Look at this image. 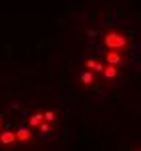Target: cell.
<instances>
[{"label":"cell","instance_id":"cell-6","mask_svg":"<svg viewBox=\"0 0 141 151\" xmlns=\"http://www.w3.org/2000/svg\"><path fill=\"white\" fill-rule=\"evenodd\" d=\"M115 75H117V70H115V67H107V70H105V77L109 79V81H111V79H113Z\"/></svg>","mask_w":141,"mask_h":151},{"label":"cell","instance_id":"cell-8","mask_svg":"<svg viewBox=\"0 0 141 151\" xmlns=\"http://www.w3.org/2000/svg\"><path fill=\"white\" fill-rule=\"evenodd\" d=\"M87 67H89V69H93V70H103V67H101L99 63H93V60H89V63H87Z\"/></svg>","mask_w":141,"mask_h":151},{"label":"cell","instance_id":"cell-10","mask_svg":"<svg viewBox=\"0 0 141 151\" xmlns=\"http://www.w3.org/2000/svg\"><path fill=\"white\" fill-rule=\"evenodd\" d=\"M40 133H42V135H48V133H50V127H48V125H40Z\"/></svg>","mask_w":141,"mask_h":151},{"label":"cell","instance_id":"cell-9","mask_svg":"<svg viewBox=\"0 0 141 151\" xmlns=\"http://www.w3.org/2000/svg\"><path fill=\"white\" fill-rule=\"evenodd\" d=\"M81 81H83V83H91V81H93L91 73H83V75H81Z\"/></svg>","mask_w":141,"mask_h":151},{"label":"cell","instance_id":"cell-4","mask_svg":"<svg viewBox=\"0 0 141 151\" xmlns=\"http://www.w3.org/2000/svg\"><path fill=\"white\" fill-rule=\"evenodd\" d=\"M16 141V133H12V131H4V133H0V143L2 145H10Z\"/></svg>","mask_w":141,"mask_h":151},{"label":"cell","instance_id":"cell-5","mask_svg":"<svg viewBox=\"0 0 141 151\" xmlns=\"http://www.w3.org/2000/svg\"><path fill=\"white\" fill-rule=\"evenodd\" d=\"M45 119V115H40V113H35V115L28 117V125L30 127H36V125H40V121Z\"/></svg>","mask_w":141,"mask_h":151},{"label":"cell","instance_id":"cell-7","mask_svg":"<svg viewBox=\"0 0 141 151\" xmlns=\"http://www.w3.org/2000/svg\"><path fill=\"white\" fill-rule=\"evenodd\" d=\"M45 119L53 123V121H57V113H55V111H47V113H45Z\"/></svg>","mask_w":141,"mask_h":151},{"label":"cell","instance_id":"cell-3","mask_svg":"<svg viewBox=\"0 0 141 151\" xmlns=\"http://www.w3.org/2000/svg\"><path fill=\"white\" fill-rule=\"evenodd\" d=\"M30 135H32V131L28 127H20L18 131H16V141H20V143H24V141L30 139Z\"/></svg>","mask_w":141,"mask_h":151},{"label":"cell","instance_id":"cell-2","mask_svg":"<svg viewBox=\"0 0 141 151\" xmlns=\"http://www.w3.org/2000/svg\"><path fill=\"white\" fill-rule=\"evenodd\" d=\"M105 58H107V63H109V67H115V69L123 63V57H121L119 52H109Z\"/></svg>","mask_w":141,"mask_h":151},{"label":"cell","instance_id":"cell-1","mask_svg":"<svg viewBox=\"0 0 141 151\" xmlns=\"http://www.w3.org/2000/svg\"><path fill=\"white\" fill-rule=\"evenodd\" d=\"M105 45L115 50V48H123L127 45V40H125V36H121L119 32H109V35L105 36Z\"/></svg>","mask_w":141,"mask_h":151}]
</instances>
